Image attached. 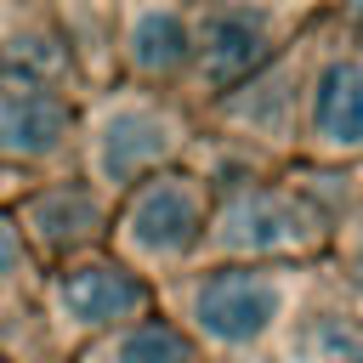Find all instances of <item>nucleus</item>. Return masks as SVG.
<instances>
[{
    "label": "nucleus",
    "instance_id": "nucleus-12",
    "mask_svg": "<svg viewBox=\"0 0 363 363\" xmlns=\"http://www.w3.org/2000/svg\"><path fill=\"white\" fill-rule=\"evenodd\" d=\"M113 363H193V346H187L170 323H136V329L119 340Z\"/></svg>",
    "mask_w": 363,
    "mask_h": 363
},
{
    "label": "nucleus",
    "instance_id": "nucleus-10",
    "mask_svg": "<svg viewBox=\"0 0 363 363\" xmlns=\"http://www.w3.org/2000/svg\"><path fill=\"white\" fill-rule=\"evenodd\" d=\"M62 68H68V51L57 34H11L0 51V79L23 91H45L51 79H62Z\"/></svg>",
    "mask_w": 363,
    "mask_h": 363
},
{
    "label": "nucleus",
    "instance_id": "nucleus-11",
    "mask_svg": "<svg viewBox=\"0 0 363 363\" xmlns=\"http://www.w3.org/2000/svg\"><path fill=\"white\" fill-rule=\"evenodd\" d=\"M34 227H40V238L45 244H79V238H91L96 233V199L85 193V187H51V193H40L34 199Z\"/></svg>",
    "mask_w": 363,
    "mask_h": 363
},
{
    "label": "nucleus",
    "instance_id": "nucleus-9",
    "mask_svg": "<svg viewBox=\"0 0 363 363\" xmlns=\"http://www.w3.org/2000/svg\"><path fill=\"white\" fill-rule=\"evenodd\" d=\"M187 57H193V34H187L182 11H170V6L136 11V23H130V62L142 74H176Z\"/></svg>",
    "mask_w": 363,
    "mask_h": 363
},
{
    "label": "nucleus",
    "instance_id": "nucleus-7",
    "mask_svg": "<svg viewBox=\"0 0 363 363\" xmlns=\"http://www.w3.org/2000/svg\"><path fill=\"white\" fill-rule=\"evenodd\" d=\"M57 301H62V312H68L74 323L96 329V323L130 318V312L142 306V284H136L125 267H113V261H79V267L62 272Z\"/></svg>",
    "mask_w": 363,
    "mask_h": 363
},
{
    "label": "nucleus",
    "instance_id": "nucleus-6",
    "mask_svg": "<svg viewBox=\"0 0 363 363\" xmlns=\"http://www.w3.org/2000/svg\"><path fill=\"white\" fill-rule=\"evenodd\" d=\"M170 147H176V130H170L164 113H153V108H119L96 130V170L108 182H130L147 164H159Z\"/></svg>",
    "mask_w": 363,
    "mask_h": 363
},
{
    "label": "nucleus",
    "instance_id": "nucleus-3",
    "mask_svg": "<svg viewBox=\"0 0 363 363\" xmlns=\"http://www.w3.org/2000/svg\"><path fill=\"white\" fill-rule=\"evenodd\" d=\"M125 233L142 255H187L204 233V199L187 176H159L147 182L130 210H125Z\"/></svg>",
    "mask_w": 363,
    "mask_h": 363
},
{
    "label": "nucleus",
    "instance_id": "nucleus-16",
    "mask_svg": "<svg viewBox=\"0 0 363 363\" xmlns=\"http://www.w3.org/2000/svg\"><path fill=\"white\" fill-rule=\"evenodd\" d=\"M352 17H357V23H363V0H352Z\"/></svg>",
    "mask_w": 363,
    "mask_h": 363
},
{
    "label": "nucleus",
    "instance_id": "nucleus-13",
    "mask_svg": "<svg viewBox=\"0 0 363 363\" xmlns=\"http://www.w3.org/2000/svg\"><path fill=\"white\" fill-rule=\"evenodd\" d=\"M306 363H363V323L318 318L306 329Z\"/></svg>",
    "mask_w": 363,
    "mask_h": 363
},
{
    "label": "nucleus",
    "instance_id": "nucleus-4",
    "mask_svg": "<svg viewBox=\"0 0 363 363\" xmlns=\"http://www.w3.org/2000/svg\"><path fill=\"white\" fill-rule=\"evenodd\" d=\"M306 136L329 159L363 153V57H329L306 91Z\"/></svg>",
    "mask_w": 363,
    "mask_h": 363
},
{
    "label": "nucleus",
    "instance_id": "nucleus-8",
    "mask_svg": "<svg viewBox=\"0 0 363 363\" xmlns=\"http://www.w3.org/2000/svg\"><path fill=\"white\" fill-rule=\"evenodd\" d=\"M68 136V108L45 91H11L0 96V153L11 159H45Z\"/></svg>",
    "mask_w": 363,
    "mask_h": 363
},
{
    "label": "nucleus",
    "instance_id": "nucleus-5",
    "mask_svg": "<svg viewBox=\"0 0 363 363\" xmlns=\"http://www.w3.org/2000/svg\"><path fill=\"white\" fill-rule=\"evenodd\" d=\"M193 51H199V74H204V85L227 91V85H244V79L272 57V28H267L261 11L233 6V11H216V17L204 23V34H199Z\"/></svg>",
    "mask_w": 363,
    "mask_h": 363
},
{
    "label": "nucleus",
    "instance_id": "nucleus-15",
    "mask_svg": "<svg viewBox=\"0 0 363 363\" xmlns=\"http://www.w3.org/2000/svg\"><path fill=\"white\" fill-rule=\"evenodd\" d=\"M17 255H23V250H17V233H11L6 221H0V284H6L11 272H17Z\"/></svg>",
    "mask_w": 363,
    "mask_h": 363
},
{
    "label": "nucleus",
    "instance_id": "nucleus-1",
    "mask_svg": "<svg viewBox=\"0 0 363 363\" xmlns=\"http://www.w3.org/2000/svg\"><path fill=\"white\" fill-rule=\"evenodd\" d=\"M284 312V284L272 272H255V267H227V272H210L193 295V323L221 340V346H250L261 340Z\"/></svg>",
    "mask_w": 363,
    "mask_h": 363
},
{
    "label": "nucleus",
    "instance_id": "nucleus-14",
    "mask_svg": "<svg viewBox=\"0 0 363 363\" xmlns=\"http://www.w3.org/2000/svg\"><path fill=\"white\" fill-rule=\"evenodd\" d=\"M346 278H352V289L363 295V221H357V233L346 238Z\"/></svg>",
    "mask_w": 363,
    "mask_h": 363
},
{
    "label": "nucleus",
    "instance_id": "nucleus-17",
    "mask_svg": "<svg viewBox=\"0 0 363 363\" xmlns=\"http://www.w3.org/2000/svg\"><path fill=\"white\" fill-rule=\"evenodd\" d=\"M0 363H11V357H0Z\"/></svg>",
    "mask_w": 363,
    "mask_h": 363
},
{
    "label": "nucleus",
    "instance_id": "nucleus-2",
    "mask_svg": "<svg viewBox=\"0 0 363 363\" xmlns=\"http://www.w3.org/2000/svg\"><path fill=\"white\" fill-rule=\"evenodd\" d=\"M312 210L278 187H244L221 204L216 216V244L233 255H278V250H301L312 238Z\"/></svg>",
    "mask_w": 363,
    "mask_h": 363
}]
</instances>
